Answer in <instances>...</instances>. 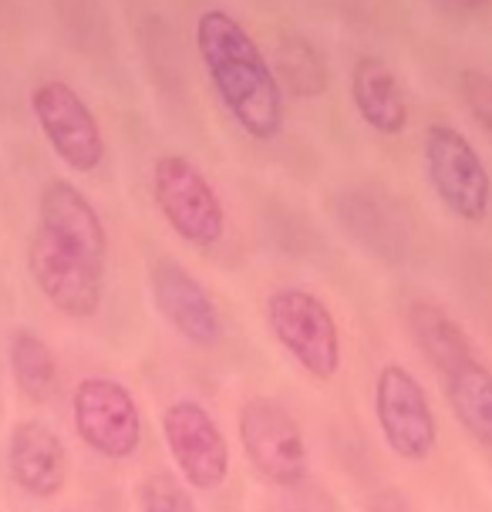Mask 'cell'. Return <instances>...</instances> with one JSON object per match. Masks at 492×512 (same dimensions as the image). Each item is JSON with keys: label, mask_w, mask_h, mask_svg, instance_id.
Segmentation results:
<instances>
[{"label": "cell", "mask_w": 492, "mask_h": 512, "mask_svg": "<svg viewBox=\"0 0 492 512\" xmlns=\"http://www.w3.org/2000/svg\"><path fill=\"white\" fill-rule=\"evenodd\" d=\"M425 176L432 182L435 196L452 216L466 219V223H482L489 216L492 203V179L466 135L449 122H435L425 128L422 142Z\"/></svg>", "instance_id": "cell-3"}, {"label": "cell", "mask_w": 492, "mask_h": 512, "mask_svg": "<svg viewBox=\"0 0 492 512\" xmlns=\"http://www.w3.org/2000/svg\"><path fill=\"white\" fill-rule=\"evenodd\" d=\"M445 398L472 442L492 448V368L472 358L445 374Z\"/></svg>", "instance_id": "cell-15"}, {"label": "cell", "mask_w": 492, "mask_h": 512, "mask_svg": "<svg viewBox=\"0 0 492 512\" xmlns=\"http://www.w3.org/2000/svg\"><path fill=\"white\" fill-rule=\"evenodd\" d=\"M240 445L263 479L294 489L307 479V442L297 418L273 398H250L236 415Z\"/></svg>", "instance_id": "cell-5"}, {"label": "cell", "mask_w": 492, "mask_h": 512, "mask_svg": "<svg viewBox=\"0 0 492 512\" xmlns=\"http://www.w3.org/2000/svg\"><path fill=\"white\" fill-rule=\"evenodd\" d=\"M41 233H48L54 243L65 250L85 256L88 263L105 270L108 260V233L105 223L98 216V209L91 206V199L81 189H75L65 179H51L41 192Z\"/></svg>", "instance_id": "cell-12"}, {"label": "cell", "mask_w": 492, "mask_h": 512, "mask_svg": "<svg viewBox=\"0 0 492 512\" xmlns=\"http://www.w3.org/2000/svg\"><path fill=\"white\" fill-rule=\"evenodd\" d=\"M7 469L11 479L27 496L51 499L65 489L68 479V452L61 435L44 422H17L7 442Z\"/></svg>", "instance_id": "cell-13"}, {"label": "cell", "mask_w": 492, "mask_h": 512, "mask_svg": "<svg viewBox=\"0 0 492 512\" xmlns=\"http://www.w3.org/2000/svg\"><path fill=\"white\" fill-rule=\"evenodd\" d=\"M75 432L102 459L125 462L139 452L142 411L132 391L115 378H85L71 395Z\"/></svg>", "instance_id": "cell-6"}, {"label": "cell", "mask_w": 492, "mask_h": 512, "mask_svg": "<svg viewBox=\"0 0 492 512\" xmlns=\"http://www.w3.org/2000/svg\"><path fill=\"white\" fill-rule=\"evenodd\" d=\"M459 95H462V102H466L469 115L476 118V125L486 135H492V75L489 71H479V68L462 71Z\"/></svg>", "instance_id": "cell-20"}, {"label": "cell", "mask_w": 492, "mask_h": 512, "mask_svg": "<svg viewBox=\"0 0 492 512\" xmlns=\"http://www.w3.org/2000/svg\"><path fill=\"white\" fill-rule=\"evenodd\" d=\"M351 102L364 125L378 135H402L408 125V102L395 71L375 54H364L351 68Z\"/></svg>", "instance_id": "cell-14"}, {"label": "cell", "mask_w": 492, "mask_h": 512, "mask_svg": "<svg viewBox=\"0 0 492 512\" xmlns=\"http://www.w3.org/2000/svg\"><path fill=\"white\" fill-rule=\"evenodd\" d=\"M196 51L233 122L257 142L277 139L284 128V91L250 31L213 7L196 21Z\"/></svg>", "instance_id": "cell-1"}, {"label": "cell", "mask_w": 492, "mask_h": 512, "mask_svg": "<svg viewBox=\"0 0 492 512\" xmlns=\"http://www.w3.org/2000/svg\"><path fill=\"white\" fill-rule=\"evenodd\" d=\"M405 320H408V331H412L418 351L425 354L432 368H439L442 378L459 368V364L476 358V351H472V344H469V334L435 304H422V300H418V304L408 307Z\"/></svg>", "instance_id": "cell-16"}, {"label": "cell", "mask_w": 492, "mask_h": 512, "mask_svg": "<svg viewBox=\"0 0 492 512\" xmlns=\"http://www.w3.org/2000/svg\"><path fill=\"white\" fill-rule=\"evenodd\" d=\"M41 135L61 162L75 172H95L105 159V135L95 112L68 81H41L31 95Z\"/></svg>", "instance_id": "cell-8"}, {"label": "cell", "mask_w": 492, "mask_h": 512, "mask_svg": "<svg viewBox=\"0 0 492 512\" xmlns=\"http://www.w3.org/2000/svg\"><path fill=\"white\" fill-rule=\"evenodd\" d=\"M273 75H277L280 91H287V95H294V98H307V102L321 98L327 85H331L327 61L321 58V51L307 38H297V34H287V38L277 44Z\"/></svg>", "instance_id": "cell-17"}, {"label": "cell", "mask_w": 492, "mask_h": 512, "mask_svg": "<svg viewBox=\"0 0 492 512\" xmlns=\"http://www.w3.org/2000/svg\"><path fill=\"white\" fill-rule=\"evenodd\" d=\"M152 196L179 240L189 246H216L223 240L226 209L220 192L186 155H159L152 169Z\"/></svg>", "instance_id": "cell-4"}, {"label": "cell", "mask_w": 492, "mask_h": 512, "mask_svg": "<svg viewBox=\"0 0 492 512\" xmlns=\"http://www.w3.org/2000/svg\"><path fill=\"white\" fill-rule=\"evenodd\" d=\"M11 374L24 398L48 401L58 388V358L34 331H17L11 341Z\"/></svg>", "instance_id": "cell-18"}, {"label": "cell", "mask_w": 492, "mask_h": 512, "mask_svg": "<svg viewBox=\"0 0 492 512\" xmlns=\"http://www.w3.org/2000/svg\"><path fill=\"white\" fill-rule=\"evenodd\" d=\"M368 512H415V509H412V502H408L405 492H398V489H381L378 496L371 499Z\"/></svg>", "instance_id": "cell-21"}, {"label": "cell", "mask_w": 492, "mask_h": 512, "mask_svg": "<svg viewBox=\"0 0 492 512\" xmlns=\"http://www.w3.org/2000/svg\"><path fill=\"white\" fill-rule=\"evenodd\" d=\"M442 7H449L455 14H476V11H486L492 0H439Z\"/></svg>", "instance_id": "cell-22"}, {"label": "cell", "mask_w": 492, "mask_h": 512, "mask_svg": "<svg viewBox=\"0 0 492 512\" xmlns=\"http://www.w3.org/2000/svg\"><path fill=\"white\" fill-rule=\"evenodd\" d=\"M162 438L182 479L199 492L220 489L230 475V445L223 428L199 401H176L162 411Z\"/></svg>", "instance_id": "cell-9"}, {"label": "cell", "mask_w": 492, "mask_h": 512, "mask_svg": "<svg viewBox=\"0 0 492 512\" xmlns=\"http://www.w3.org/2000/svg\"><path fill=\"white\" fill-rule=\"evenodd\" d=\"M139 509L142 512H199L193 496H189V489L169 472L145 475V482L139 486Z\"/></svg>", "instance_id": "cell-19"}, {"label": "cell", "mask_w": 492, "mask_h": 512, "mask_svg": "<svg viewBox=\"0 0 492 512\" xmlns=\"http://www.w3.org/2000/svg\"><path fill=\"white\" fill-rule=\"evenodd\" d=\"M27 270H31V280L38 283L44 300L65 317L85 320L102 310L105 270L58 246L48 233H34L31 246H27Z\"/></svg>", "instance_id": "cell-10"}, {"label": "cell", "mask_w": 492, "mask_h": 512, "mask_svg": "<svg viewBox=\"0 0 492 512\" xmlns=\"http://www.w3.org/2000/svg\"><path fill=\"white\" fill-rule=\"evenodd\" d=\"M149 283H152L156 310L169 320V327L179 337H186L196 347H209L220 341L223 337L220 310H216L213 297L206 294L203 283L186 267H179L176 260H156L149 270Z\"/></svg>", "instance_id": "cell-11"}, {"label": "cell", "mask_w": 492, "mask_h": 512, "mask_svg": "<svg viewBox=\"0 0 492 512\" xmlns=\"http://www.w3.org/2000/svg\"><path fill=\"white\" fill-rule=\"evenodd\" d=\"M375 418L381 438L398 459L425 462L439 442L435 411L428 405L425 388L405 364L391 361L375 378Z\"/></svg>", "instance_id": "cell-7"}, {"label": "cell", "mask_w": 492, "mask_h": 512, "mask_svg": "<svg viewBox=\"0 0 492 512\" xmlns=\"http://www.w3.org/2000/svg\"><path fill=\"white\" fill-rule=\"evenodd\" d=\"M267 324L284 351L317 381L341 371V331L331 307L304 287H280L267 300Z\"/></svg>", "instance_id": "cell-2"}]
</instances>
